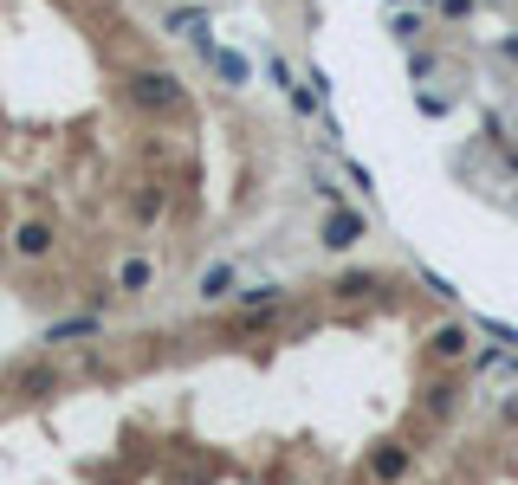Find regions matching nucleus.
Wrapping results in <instances>:
<instances>
[{
    "label": "nucleus",
    "instance_id": "obj_3",
    "mask_svg": "<svg viewBox=\"0 0 518 485\" xmlns=\"http://www.w3.org/2000/svg\"><path fill=\"white\" fill-rule=\"evenodd\" d=\"M13 253L20 259H52V220H20V227H13Z\"/></svg>",
    "mask_w": 518,
    "mask_h": 485
},
{
    "label": "nucleus",
    "instance_id": "obj_6",
    "mask_svg": "<svg viewBox=\"0 0 518 485\" xmlns=\"http://www.w3.org/2000/svg\"><path fill=\"white\" fill-rule=\"evenodd\" d=\"M467 343H473V324H441L434 330V356H441V363H460Z\"/></svg>",
    "mask_w": 518,
    "mask_h": 485
},
{
    "label": "nucleus",
    "instance_id": "obj_7",
    "mask_svg": "<svg viewBox=\"0 0 518 485\" xmlns=\"http://www.w3.org/2000/svg\"><path fill=\"white\" fill-rule=\"evenodd\" d=\"M195 291H201V304H221V298H234V266H227V259H221V266H208V272L195 279Z\"/></svg>",
    "mask_w": 518,
    "mask_h": 485
},
{
    "label": "nucleus",
    "instance_id": "obj_1",
    "mask_svg": "<svg viewBox=\"0 0 518 485\" xmlns=\"http://www.w3.org/2000/svg\"><path fill=\"white\" fill-rule=\"evenodd\" d=\"M357 240H370V220H363L357 207H331V214H324V246H331V253H350Z\"/></svg>",
    "mask_w": 518,
    "mask_h": 485
},
{
    "label": "nucleus",
    "instance_id": "obj_2",
    "mask_svg": "<svg viewBox=\"0 0 518 485\" xmlns=\"http://www.w3.org/2000/svg\"><path fill=\"white\" fill-rule=\"evenodd\" d=\"M408 466H415V447H395V440H389V447H376V453H370V479H376V485H395V479H408Z\"/></svg>",
    "mask_w": 518,
    "mask_h": 485
},
{
    "label": "nucleus",
    "instance_id": "obj_10",
    "mask_svg": "<svg viewBox=\"0 0 518 485\" xmlns=\"http://www.w3.org/2000/svg\"><path fill=\"white\" fill-rule=\"evenodd\" d=\"M376 285H383V272H370V266H363V272H344V279H337L331 291H337V298H370Z\"/></svg>",
    "mask_w": 518,
    "mask_h": 485
},
{
    "label": "nucleus",
    "instance_id": "obj_5",
    "mask_svg": "<svg viewBox=\"0 0 518 485\" xmlns=\"http://www.w3.org/2000/svg\"><path fill=\"white\" fill-rule=\"evenodd\" d=\"M98 330H104L98 311H78V317H59V324L46 330V343H78V337H98Z\"/></svg>",
    "mask_w": 518,
    "mask_h": 485
},
{
    "label": "nucleus",
    "instance_id": "obj_9",
    "mask_svg": "<svg viewBox=\"0 0 518 485\" xmlns=\"http://www.w3.org/2000/svg\"><path fill=\"white\" fill-rule=\"evenodd\" d=\"M156 285V266H149V259H124V266H117V291H149Z\"/></svg>",
    "mask_w": 518,
    "mask_h": 485
},
{
    "label": "nucleus",
    "instance_id": "obj_4",
    "mask_svg": "<svg viewBox=\"0 0 518 485\" xmlns=\"http://www.w3.org/2000/svg\"><path fill=\"white\" fill-rule=\"evenodd\" d=\"M59 369H52V363H33V369H20V382H13V388H20V395L26 401H46V395H59Z\"/></svg>",
    "mask_w": 518,
    "mask_h": 485
},
{
    "label": "nucleus",
    "instance_id": "obj_11",
    "mask_svg": "<svg viewBox=\"0 0 518 485\" xmlns=\"http://www.w3.org/2000/svg\"><path fill=\"white\" fill-rule=\"evenodd\" d=\"M162 214H169V194H162V188L136 194V220H143V227H149V220H162Z\"/></svg>",
    "mask_w": 518,
    "mask_h": 485
},
{
    "label": "nucleus",
    "instance_id": "obj_8",
    "mask_svg": "<svg viewBox=\"0 0 518 485\" xmlns=\"http://www.w3.org/2000/svg\"><path fill=\"white\" fill-rule=\"evenodd\" d=\"M460 395H467V388H460V382H434V388H428V395H421V408H428V414H434V421H447V414H454V408H460Z\"/></svg>",
    "mask_w": 518,
    "mask_h": 485
}]
</instances>
